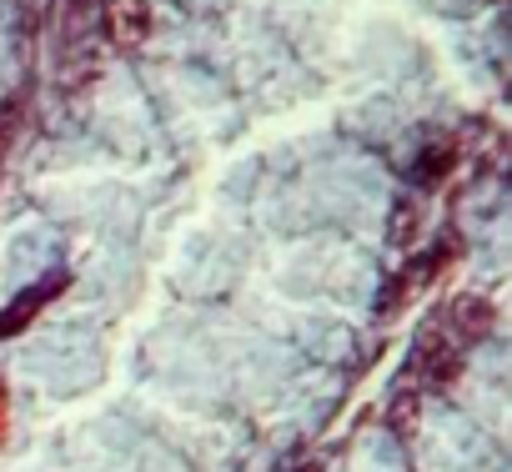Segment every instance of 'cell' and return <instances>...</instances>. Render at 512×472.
<instances>
[{"label":"cell","mask_w":512,"mask_h":472,"mask_svg":"<svg viewBox=\"0 0 512 472\" xmlns=\"http://www.w3.org/2000/svg\"><path fill=\"white\" fill-rule=\"evenodd\" d=\"M492 322H497V307H492V302H482V297H457V302L447 307L442 332H447L457 347H472V342H482V337L492 332Z\"/></svg>","instance_id":"obj_2"},{"label":"cell","mask_w":512,"mask_h":472,"mask_svg":"<svg viewBox=\"0 0 512 472\" xmlns=\"http://www.w3.org/2000/svg\"><path fill=\"white\" fill-rule=\"evenodd\" d=\"M0 442H6V387H0Z\"/></svg>","instance_id":"obj_4"},{"label":"cell","mask_w":512,"mask_h":472,"mask_svg":"<svg viewBox=\"0 0 512 472\" xmlns=\"http://www.w3.org/2000/svg\"><path fill=\"white\" fill-rule=\"evenodd\" d=\"M462 372V347L437 327L417 342V357H412V377H422V392H447Z\"/></svg>","instance_id":"obj_1"},{"label":"cell","mask_w":512,"mask_h":472,"mask_svg":"<svg viewBox=\"0 0 512 472\" xmlns=\"http://www.w3.org/2000/svg\"><path fill=\"white\" fill-rule=\"evenodd\" d=\"M71 287V277L66 272H56V277H46L41 287H31V292H21L6 312H0V337H16V332H26L36 317H41V307L51 302V297H61Z\"/></svg>","instance_id":"obj_3"}]
</instances>
